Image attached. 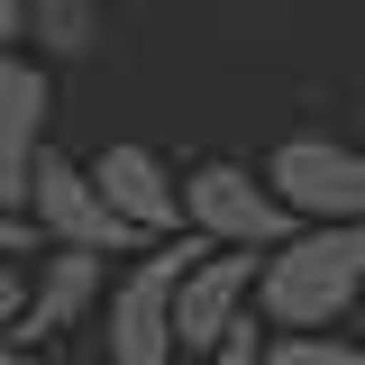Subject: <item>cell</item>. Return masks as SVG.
<instances>
[{"instance_id":"6da1fadb","label":"cell","mask_w":365,"mask_h":365,"mask_svg":"<svg viewBox=\"0 0 365 365\" xmlns=\"http://www.w3.org/2000/svg\"><path fill=\"white\" fill-rule=\"evenodd\" d=\"M256 311H265V329H356V311H365V220L292 228L265 256Z\"/></svg>"},{"instance_id":"7a4b0ae2","label":"cell","mask_w":365,"mask_h":365,"mask_svg":"<svg viewBox=\"0 0 365 365\" xmlns=\"http://www.w3.org/2000/svg\"><path fill=\"white\" fill-rule=\"evenodd\" d=\"M210 256V237H165V247H146L119 283H110V365H182V329H174V302H182V274Z\"/></svg>"},{"instance_id":"3957f363","label":"cell","mask_w":365,"mask_h":365,"mask_svg":"<svg viewBox=\"0 0 365 365\" xmlns=\"http://www.w3.org/2000/svg\"><path fill=\"white\" fill-rule=\"evenodd\" d=\"M182 228H192V237H210V247H256V256H274L302 220H292V201H283L256 165L210 155V165H192V174H182Z\"/></svg>"},{"instance_id":"277c9868","label":"cell","mask_w":365,"mask_h":365,"mask_svg":"<svg viewBox=\"0 0 365 365\" xmlns=\"http://www.w3.org/2000/svg\"><path fill=\"white\" fill-rule=\"evenodd\" d=\"M265 182L292 201L302 228L365 220V146L356 137H283V146L265 155Z\"/></svg>"},{"instance_id":"5b68a950","label":"cell","mask_w":365,"mask_h":365,"mask_svg":"<svg viewBox=\"0 0 365 365\" xmlns=\"http://www.w3.org/2000/svg\"><path fill=\"white\" fill-rule=\"evenodd\" d=\"M28 220L55 237V247H91V256H146V237H137L119 210H110V192L91 182V165H73V155H55L46 146L37 165V192H28Z\"/></svg>"},{"instance_id":"8992f818","label":"cell","mask_w":365,"mask_h":365,"mask_svg":"<svg viewBox=\"0 0 365 365\" xmlns=\"http://www.w3.org/2000/svg\"><path fill=\"white\" fill-rule=\"evenodd\" d=\"M256 292H265V256L256 247H210L201 265L182 274V302H174L182 356H210L228 329H247L256 319Z\"/></svg>"},{"instance_id":"52a82bcc","label":"cell","mask_w":365,"mask_h":365,"mask_svg":"<svg viewBox=\"0 0 365 365\" xmlns=\"http://www.w3.org/2000/svg\"><path fill=\"white\" fill-rule=\"evenodd\" d=\"M91 182L110 192V210L146 237V247H165V237H182V174L146 146V137H110L101 155H91Z\"/></svg>"},{"instance_id":"ba28073f","label":"cell","mask_w":365,"mask_h":365,"mask_svg":"<svg viewBox=\"0 0 365 365\" xmlns=\"http://www.w3.org/2000/svg\"><path fill=\"white\" fill-rule=\"evenodd\" d=\"M46 119H55V83H46V55H19L0 64V201L28 210L46 165Z\"/></svg>"},{"instance_id":"9c48e42d","label":"cell","mask_w":365,"mask_h":365,"mask_svg":"<svg viewBox=\"0 0 365 365\" xmlns=\"http://www.w3.org/2000/svg\"><path fill=\"white\" fill-rule=\"evenodd\" d=\"M110 302V265L91 256V247H55V256H37V292H28V347H46L55 329H83L91 311Z\"/></svg>"},{"instance_id":"30bf717a","label":"cell","mask_w":365,"mask_h":365,"mask_svg":"<svg viewBox=\"0 0 365 365\" xmlns=\"http://www.w3.org/2000/svg\"><path fill=\"white\" fill-rule=\"evenodd\" d=\"M28 37L46 64H73L101 46V0H28Z\"/></svg>"},{"instance_id":"8fae6325","label":"cell","mask_w":365,"mask_h":365,"mask_svg":"<svg viewBox=\"0 0 365 365\" xmlns=\"http://www.w3.org/2000/svg\"><path fill=\"white\" fill-rule=\"evenodd\" d=\"M265 365H365V338L356 329H274Z\"/></svg>"},{"instance_id":"7c38bea8","label":"cell","mask_w":365,"mask_h":365,"mask_svg":"<svg viewBox=\"0 0 365 365\" xmlns=\"http://www.w3.org/2000/svg\"><path fill=\"white\" fill-rule=\"evenodd\" d=\"M265 338H274V329H265V311H256L247 329H228L210 356H182V365H265Z\"/></svg>"},{"instance_id":"4fadbf2b","label":"cell","mask_w":365,"mask_h":365,"mask_svg":"<svg viewBox=\"0 0 365 365\" xmlns=\"http://www.w3.org/2000/svg\"><path fill=\"white\" fill-rule=\"evenodd\" d=\"M28 292H37V274L19 265V256H0V338L28 329Z\"/></svg>"},{"instance_id":"5bb4252c","label":"cell","mask_w":365,"mask_h":365,"mask_svg":"<svg viewBox=\"0 0 365 365\" xmlns=\"http://www.w3.org/2000/svg\"><path fill=\"white\" fill-rule=\"evenodd\" d=\"M37 237H46V228L28 220L19 201H0V256H37Z\"/></svg>"},{"instance_id":"9a60e30c","label":"cell","mask_w":365,"mask_h":365,"mask_svg":"<svg viewBox=\"0 0 365 365\" xmlns=\"http://www.w3.org/2000/svg\"><path fill=\"white\" fill-rule=\"evenodd\" d=\"M28 55V0H0V64Z\"/></svg>"},{"instance_id":"2e32d148","label":"cell","mask_w":365,"mask_h":365,"mask_svg":"<svg viewBox=\"0 0 365 365\" xmlns=\"http://www.w3.org/2000/svg\"><path fill=\"white\" fill-rule=\"evenodd\" d=\"M0 365H46V356L28 347V338H0Z\"/></svg>"},{"instance_id":"e0dca14e","label":"cell","mask_w":365,"mask_h":365,"mask_svg":"<svg viewBox=\"0 0 365 365\" xmlns=\"http://www.w3.org/2000/svg\"><path fill=\"white\" fill-rule=\"evenodd\" d=\"M356 146H365V110H356Z\"/></svg>"},{"instance_id":"ac0fdd59","label":"cell","mask_w":365,"mask_h":365,"mask_svg":"<svg viewBox=\"0 0 365 365\" xmlns=\"http://www.w3.org/2000/svg\"><path fill=\"white\" fill-rule=\"evenodd\" d=\"M237 9H265V0H237Z\"/></svg>"},{"instance_id":"d6986e66","label":"cell","mask_w":365,"mask_h":365,"mask_svg":"<svg viewBox=\"0 0 365 365\" xmlns=\"http://www.w3.org/2000/svg\"><path fill=\"white\" fill-rule=\"evenodd\" d=\"M165 9H192V0H165Z\"/></svg>"},{"instance_id":"ffe728a7","label":"cell","mask_w":365,"mask_h":365,"mask_svg":"<svg viewBox=\"0 0 365 365\" xmlns=\"http://www.w3.org/2000/svg\"><path fill=\"white\" fill-rule=\"evenodd\" d=\"M356 338H365V311H356Z\"/></svg>"}]
</instances>
